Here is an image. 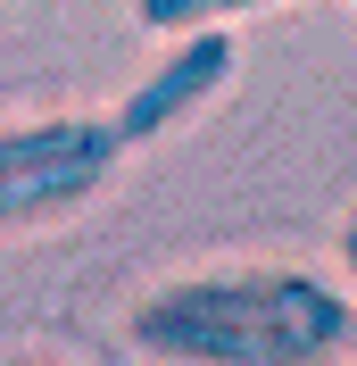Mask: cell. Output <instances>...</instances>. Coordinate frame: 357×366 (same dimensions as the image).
<instances>
[{
	"instance_id": "4",
	"label": "cell",
	"mask_w": 357,
	"mask_h": 366,
	"mask_svg": "<svg viewBox=\"0 0 357 366\" xmlns=\"http://www.w3.org/2000/svg\"><path fill=\"white\" fill-rule=\"evenodd\" d=\"M150 34H200V25H241L266 17V9H291V0H125Z\"/></svg>"
},
{
	"instance_id": "1",
	"label": "cell",
	"mask_w": 357,
	"mask_h": 366,
	"mask_svg": "<svg viewBox=\"0 0 357 366\" xmlns=\"http://www.w3.org/2000/svg\"><path fill=\"white\" fill-rule=\"evenodd\" d=\"M357 300L291 258L166 274L134 300V350L166 366H324L349 350Z\"/></svg>"
},
{
	"instance_id": "2",
	"label": "cell",
	"mask_w": 357,
	"mask_h": 366,
	"mask_svg": "<svg viewBox=\"0 0 357 366\" xmlns=\"http://www.w3.org/2000/svg\"><path fill=\"white\" fill-rule=\"evenodd\" d=\"M125 167V134L116 117H25V125H0V233L25 225H59L75 208L100 200V183Z\"/></svg>"
},
{
	"instance_id": "3",
	"label": "cell",
	"mask_w": 357,
	"mask_h": 366,
	"mask_svg": "<svg viewBox=\"0 0 357 366\" xmlns=\"http://www.w3.org/2000/svg\"><path fill=\"white\" fill-rule=\"evenodd\" d=\"M224 84H233V25L166 34V59H158L109 117H116V134H125V150H150V142H166L175 125H191Z\"/></svg>"
},
{
	"instance_id": "6",
	"label": "cell",
	"mask_w": 357,
	"mask_h": 366,
	"mask_svg": "<svg viewBox=\"0 0 357 366\" xmlns=\"http://www.w3.org/2000/svg\"><path fill=\"white\" fill-rule=\"evenodd\" d=\"M349 358H357V317H349Z\"/></svg>"
},
{
	"instance_id": "5",
	"label": "cell",
	"mask_w": 357,
	"mask_h": 366,
	"mask_svg": "<svg viewBox=\"0 0 357 366\" xmlns=\"http://www.w3.org/2000/svg\"><path fill=\"white\" fill-rule=\"evenodd\" d=\"M341 274H349V283H357V208H349V217H341Z\"/></svg>"
}]
</instances>
